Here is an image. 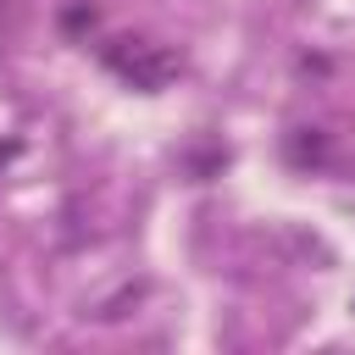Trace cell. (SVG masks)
<instances>
[{"label": "cell", "mask_w": 355, "mask_h": 355, "mask_svg": "<svg viewBox=\"0 0 355 355\" xmlns=\"http://www.w3.org/2000/svg\"><path fill=\"white\" fill-rule=\"evenodd\" d=\"M111 67H116L122 78H133L139 89H161V83L178 72V55H172V50H161V44L128 39V44H116V50H111Z\"/></svg>", "instance_id": "cell-1"}, {"label": "cell", "mask_w": 355, "mask_h": 355, "mask_svg": "<svg viewBox=\"0 0 355 355\" xmlns=\"http://www.w3.org/2000/svg\"><path fill=\"white\" fill-rule=\"evenodd\" d=\"M0 28H6V0H0Z\"/></svg>", "instance_id": "cell-2"}]
</instances>
